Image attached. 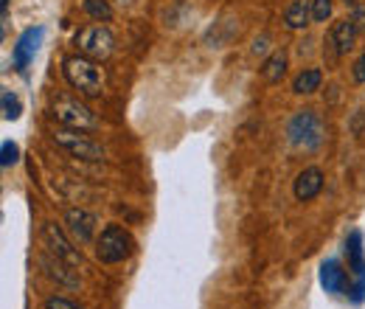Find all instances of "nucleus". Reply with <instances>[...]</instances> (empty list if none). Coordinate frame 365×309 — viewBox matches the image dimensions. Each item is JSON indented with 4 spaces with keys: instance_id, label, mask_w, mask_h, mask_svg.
Here are the masks:
<instances>
[{
    "instance_id": "nucleus-5",
    "label": "nucleus",
    "mask_w": 365,
    "mask_h": 309,
    "mask_svg": "<svg viewBox=\"0 0 365 309\" xmlns=\"http://www.w3.org/2000/svg\"><path fill=\"white\" fill-rule=\"evenodd\" d=\"M53 143L68 152L71 158H79V161H104V149L101 143H96L91 135H85V130H56L53 133Z\"/></svg>"
},
{
    "instance_id": "nucleus-7",
    "label": "nucleus",
    "mask_w": 365,
    "mask_h": 309,
    "mask_svg": "<svg viewBox=\"0 0 365 309\" xmlns=\"http://www.w3.org/2000/svg\"><path fill=\"white\" fill-rule=\"evenodd\" d=\"M43 239H46V248L51 250V256L62 259L68 267L82 265V253L68 242V236L62 233V228L56 222H48L46 228H43Z\"/></svg>"
},
{
    "instance_id": "nucleus-9",
    "label": "nucleus",
    "mask_w": 365,
    "mask_h": 309,
    "mask_svg": "<svg viewBox=\"0 0 365 309\" xmlns=\"http://www.w3.org/2000/svg\"><path fill=\"white\" fill-rule=\"evenodd\" d=\"M65 225H68V233L76 239V242H91L96 236V217L85 208H71L65 214Z\"/></svg>"
},
{
    "instance_id": "nucleus-12",
    "label": "nucleus",
    "mask_w": 365,
    "mask_h": 309,
    "mask_svg": "<svg viewBox=\"0 0 365 309\" xmlns=\"http://www.w3.org/2000/svg\"><path fill=\"white\" fill-rule=\"evenodd\" d=\"M309 17H312V9H309L307 0H292V3L287 6V11H284V23H287L289 31L307 29V26H309Z\"/></svg>"
},
{
    "instance_id": "nucleus-15",
    "label": "nucleus",
    "mask_w": 365,
    "mask_h": 309,
    "mask_svg": "<svg viewBox=\"0 0 365 309\" xmlns=\"http://www.w3.org/2000/svg\"><path fill=\"white\" fill-rule=\"evenodd\" d=\"M0 104H3V118L6 121H17L20 118V98H17V93H11V90H3L0 93Z\"/></svg>"
},
{
    "instance_id": "nucleus-26",
    "label": "nucleus",
    "mask_w": 365,
    "mask_h": 309,
    "mask_svg": "<svg viewBox=\"0 0 365 309\" xmlns=\"http://www.w3.org/2000/svg\"><path fill=\"white\" fill-rule=\"evenodd\" d=\"M343 3H346V6H354V3H360V0H343Z\"/></svg>"
},
{
    "instance_id": "nucleus-3",
    "label": "nucleus",
    "mask_w": 365,
    "mask_h": 309,
    "mask_svg": "<svg viewBox=\"0 0 365 309\" xmlns=\"http://www.w3.org/2000/svg\"><path fill=\"white\" fill-rule=\"evenodd\" d=\"M51 113H53V118L62 127H71V130H85L88 133V130L98 127V118H96V113H93L91 107L85 101H79L76 96H68V93L53 98Z\"/></svg>"
},
{
    "instance_id": "nucleus-24",
    "label": "nucleus",
    "mask_w": 365,
    "mask_h": 309,
    "mask_svg": "<svg viewBox=\"0 0 365 309\" xmlns=\"http://www.w3.org/2000/svg\"><path fill=\"white\" fill-rule=\"evenodd\" d=\"M351 133L357 135V138L365 135V110H357V113H354V118H351Z\"/></svg>"
},
{
    "instance_id": "nucleus-2",
    "label": "nucleus",
    "mask_w": 365,
    "mask_h": 309,
    "mask_svg": "<svg viewBox=\"0 0 365 309\" xmlns=\"http://www.w3.org/2000/svg\"><path fill=\"white\" fill-rule=\"evenodd\" d=\"M135 253V239L124 225H107L96 239V259L104 265H118Z\"/></svg>"
},
{
    "instance_id": "nucleus-17",
    "label": "nucleus",
    "mask_w": 365,
    "mask_h": 309,
    "mask_svg": "<svg viewBox=\"0 0 365 309\" xmlns=\"http://www.w3.org/2000/svg\"><path fill=\"white\" fill-rule=\"evenodd\" d=\"M309 9L315 23H326L331 17V0H309Z\"/></svg>"
},
{
    "instance_id": "nucleus-20",
    "label": "nucleus",
    "mask_w": 365,
    "mask_h": 309,
    "mask_svg": "<svg viewBox=\"0 0 365 309\" xmlns=\"http://www.w3.org/2000/svg\"><path fill=\"white\" fill-rule=\"evenodd\" d=\"M354 26H357V31L365 34V3H354L351 6V17H349Z\"/></svg>"
},
{
    "instance_id": "nucleus-19",
    "label": "nucleus",
    "mask_w": 365,
    "mask_h": 309,
    "mask_svg": "<svg viewBox=\"0 0 365 309\" xmlns=\"http://www.w3.org/2000/svg\"><path fill=\"white\" fill-rule=\"evenodd\" d=\"M0 155H3V158H0V163H3V166H11V163H17V155H20V152H17V143H11V141H3V146H0Z\"/></svg>"
},
{
    "instance_id": "nucleus-21",
    "label": "nucleus",
    "mask_w": 365,
    "mask_h": 309,
    "mask_svg": "<svg viewBox=\"0 0 365 309\" xmlns=\"http://www.w3.org/2000/svg\"><path fill=\"white\" fill-rule=\"evenodd\" d=\"M337 281H340V270H337V265L323 267V284H329L331 290H337Z\"/></svg>"
},
{
    "instance_id": "nucleus-6",
    "label": "nucleus",
    "mask_w": 365,
    "mask_h": 309,
    "mask_svg": "<svg viewBox=\"0 0 365 309\" xmlns=\"http://www.w3.org/2000/svg\"><path fill=\"white\" fill-rule=\"evenodd\" d=\"M73 43L79 48V54L91 56L96 62L113 56V51H115V37H113V31L107 26H88V29H82Z\"/></svg>"
},
{
    "instance_id": "nucleus-14",
    "label": "nucleus",
    "mask_w": 365,
    "mask_h": 309,
    "mask_svg": "<svg viewBox=\"0 0 365 309\" xmlns=\"http://www.w3.org/2000/svg\"><path fill=\"white\" fill-rule=\"evenodd\" d=\"M320 85H323V74H320V68H304V71L295 76V82H292V93H298V96H309V93L320 90Z\"/></svg>"
},
{
    "instance_id": "nucleus-22",
    "label": "nucleus",
    "mask_w": 365,
    "mask_h": 309,
    "mask_svg": "<svg viewBox=\"0 0 365 309\" xmlns=\"http://www.w3.org/2000/svg\"><path fill=\"white\" fill-rule=\"evenodd\" d=\"M46 309H82V307H79V304H73V301H68V298L53 295V298H48L46 301Z\"/></svg>"
},
{
    "instance_id": "nucleus-8",
    "label": "nucleus",
    "mask_w": 365,
    "mask_h": 309,
    "mask_svg": "<svg viewBox=\"0 0 365 309\" xmlns=\"http://www.w3.org/2000/svg\"><path fill=\"white\" fill-rule=\"evenodd\" d=\"M320 188H323V172H320L318 166H307L301 175L295 177V183H292V194H295L298 203L315 200L320 194Z\"/></svg>"
},
{
    "instance_id": "nucleus-18",
    "label": "nucleus",
    "mask_w": 365,
    "mask_h": 309,
    "mask_svg": "<svg viewBox=\"0 0 365 309\" xmlns=\"http://www.w3.org/2000/svg\"><path fill=\"white\" fill-rule=\"evenodd\" d=\"M46 267H48V273L53 275V278H59V281H65V284H76V278L71 275V273H65V265H62V259H46Z\"/></svg>"
},
{
    "instance_id": "nucleus-13",
    "label": "nucleus",
    "mask_w": 365,
    "mask_h": 309,
    "mask_svg": "<svg viewBox=\"0 0 365 309\" xmlns=\"http://www.w3.org/2000/svg\"><path fill=\"white\" fill-rule=\"evenodd\" d=\"M287 65H289L287 51H275V54H270L264 59V65H262V79L270 82V85H278L284 79V74H287Z\"/></svg>"
},
{
    "instance_id": "nucleus-16",
    "label": "nucleus",
    "mask_w": 365,
    "mask_h": 309,
    "mask_svg": "<svg viewBox=\"0 0 365 309\" xmlns=\"http://www.w3.org/2000/svg\"><path fill=\"white\" fill-rule=\"evenodd\" d=\"M85 11H88V17L98 20V23H107L113 17V9L107 0H85Z\"/></svg>"
},
{
    "instance_id": "nucleus-11",
    "label": "nucleus",
    "mask_w": 365,
    "mask_h": 309,
    "mask_svg": "<svg viewBox=\"0 0 365 309\" xmlns=\"http://www.w3.org/2000/svg\"><path fill=\"white\" fill-rule=\"evenodd\" d=\"M43 34H46L43 29H29V31H23V37L14 45V68H17V71H23V68L34 59L37 48L43 43Z\"/></svg>"
},
{
    "instance_id": "nucleus-23",
    "label": "nucleus",
    "mask_w": 365,
    "mask_h": 309,
    "mask_svg": "<svg viewBox=\"0 0 365 309\" xmlns=\"http://www.w3.org/2000/svg\"><path fill=\"white\" fill-rule=\"evenodd\" d=\"M351 76H354V82H357V85H365V51L360 54V59L354 62V68H351Z\"/></svg>"
},
{
    "instance_id": "nucleus-25",
    "label": "nucleus",
    "mask_w": 365,
    "mask_h": 309,
    "mask_svg": "<svg viewBox=\"0 0 365 309\" xmlns=\"http://www.w3.org/2000/svg\"><path fill=\"white\" fill-rule=\"evenodd\" d=\"M0 11H3V23H6V17H9V0H0Z\"/></svg>"
},
{
    "instance_id": "nucleus-1",
    "label": "nucleus",
    "mask_w": 365,
    "mask_h": 309,
    "mask_svg": "<svg viewBox=\"0 0 365 309\" xmlns=\"http://www.w3.org/2000/svg\"><path fill=\"white\" fill-rule=\"evenodd\" d=\"M62 74H65V82L73 90H79V96H85V98H98L104 93V71L98 68L96 59L85 56V54L65 56Z\"/></svg>"
},
{
    "instance_id": "nucleus-4",
    "label": "nucleus",
    "mask_w": 365,
    "mask_h": 309,
    "mask_svg": "<svg viewBox=\"0 0 365 309\" xmlns=\"http://www.w3.org/2000/svg\"><path fill=\"white\" fill-rule=\"evenodd\" d=\"M287 135H289V143L295 149H318L323 143V121L315 110H298L292 118H289V127H287Z\"/></svg>"
},
{
    "instance_id": "nucleus-10",
    "label": "nucleus",
    "mask_w": 365,
    "mask_h": 309,
    "mask_svg": "<svg viewBox=\"0 0 365 309\" xmlns=\"http://www.w3.org/2000/svg\"><path fill=\"white\" fill-rule=\"evenodd\" d=\"M357 37H360V31H357V26L351 20H337L331 26V31H329V45L334 48L337 56H343V54H349L354 48Z\"/></svg>"
}]
</instances>
